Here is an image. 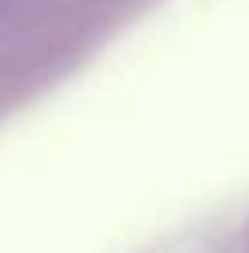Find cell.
<instances>
[{
    "mask_svg": "<svg viewBox=\"0 0 249 253\" xmlns=\"http://www.w3.org/2000/svg\"><path fill=\"white\" fill-rule=\"evenodd\" d=\"M26 0H0V19H7V15H15Z\"/></svg>",
    "mask_w": 249,
    "mask_h": 253,
    "instance_id": "cell-1",
    "label": "cell"
}]
</instances>
